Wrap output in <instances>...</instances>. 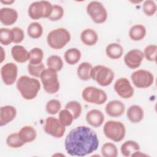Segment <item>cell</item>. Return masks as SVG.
<instances>
[{
  "instance_id": "1",
  "label": "cell",
  "mask_w": 157,
  "mask_h": 157,
  "mask_svg": "<svg viewBox=\"0 0 157 157\" xmlns=\"http://www.w3.org/2000/svg\"><path fill=\"white\" fill-rule=\"evenodd\" d=\"M99 144L97 134L86 126L70 131L64 140L65 149L71 156H84L96 151Z\"/></svg>"
},
{
  "instance_id": "2",
  "label": "cell",
  "mask_w": 157,
  "mask_h": 157,
  "mask_svg": "<svg viewBox=\"0 0 157 157\" xmlns=\"http://www.w3.org/2000/svg\"><path fill=\"white\" fill-rule=\"evenodd\" d=\"M16 86L21 96L26 100L34 99L40 89V82L28 75L21 76L17 80Z\"/></svg>"
},
{
  "instance_id": "3",
  "label": "cell",
  "mask_w": 157,
  "mask_h": 157,
  "mask_svg": "<svg viewBox=\"0 0 157 157\" xmlns=\"http://www.w3.org/2000/svg\"><path fill=\"white\" fill-rule=\"evenodd\" d=\"M71 34L64 28H58L52 30L47 36L48 45L55 50L64 48L71 40Z\"/></svg>"
},
{
  "instance_id": "4",
  "label": "cell",
  "mask_w": 157,
  "mask_h": 157,
  "mask_svg": "<svg viewBox=\"0 0 157 157\" xmlns=\"http://www.w3.org/2000/svg\"><path fill=\"white\" fill-rule=\"evenodd\" d=\"M40 81L44 90L48 94L56 93L60 88L57 71L52 68H45L40 74Z\"/></svg>"
},
{
  "instance_id": "5",
  "label": "cell",
  "mask_w": 157,
  "mask_h": 157,
  "mask_svg": "<svg viewBox=\"0 0 157 157\" xmlns=\"http://www.w3.org/2000/svg\"><path fill=\"white\" fill-rule=\"evenodd\" d=\"M103 132L108 139L113 142H119L125 137L126 127L120 121L109 120L104 124Z\"/></svg>"
},
{
  "instance_id": "6",
  "label": "cell",
  "mask_w": 157,
  "mask_h": 157,
  "mask_svg": "<svg viewBox=\"0 0 157 157\" xmlns=\"http://www.w3.org/2000/svg\"><path fill=\"white\" fill-rule=\"evenodd\" d=\"M90 77L91 79L95 80L99 85L107 86L113 82L115 74L110 68L107 66L96 65L92 67Z\"/></svg>"
},
{
  "instance_id": "7",
  "label": "cell",
  "mask_w": 157,
  "mask_h": 157,
  "mask_svg": "<svg viewBox=\"0 0 157 157\" xmlns=\"http://www.w3.org/2000/svg\"><path fill=\"white\" fill-rule=\"evenodd\" d=\"M53 10V5L47 1H40L32 2L28 10L29 17L33 20H39L41 18H48Z\"/></svg>"
},
{
  "instance_id": "8",
  "label": "cell",
  "mask_w": 157,
  "mask_h": 157,
  "mask_svg": "<svg viewBox=\"0 0 157 157\" xmlns=\"http://www.w3.org/2000/svg\"><path fill=\"white\" fill-rule=\"evenodd\" d=\"M82 98L88 103L97 105L103 104L107 99V94L104 90L93 86L85 87L82 91Z\"/></svg>"
},
{
  "instance_id": "9",
  "label": "cell",
  "mask_w": 157,
  "mask_h": 157,
  "mask_svg": "<svg viewBox=\"0 0 157 157\" xmlns=\"http://www.w3.org/2000/svg\"><path fill=\"white\" fill-rule=\"evenodd\" d=\"M86 10L87 14L95 23H103L107 18V10L103 4L99 1L90 2L86 6Z\"/></svg>"
},
{
  "instance_id": "10",
  "label": "cell",
  "mask_w": 157,
  "mask_h": 157,
  "mask_svg": "<svg viewBox=\"0 0 157 157\" xmlns=\"http://www.w3.org/2000/svg\"><path fill=\"white\" fill-rule=\"evenodd\" d=\"M131 78L133 85L138 88H147L154 82L153 74L145 69H139L131 74Z\"/></svg>"
},
{
  "instance_id": "11",
  "label": "cell",
  "mask_w": 157,
  "mask_h": 157,
  "mask_svg": "<svg viewBox=\"0 0 157 157\" xmlns=\"http://www.w3.org/2000/svg\"><path fill=\"white\" fill-rule=\"evenodd\" d=\"M44 130L46 134L55 138H61L64 134L66 127L60 123L59 119L48 117L45 119Z\"/></svg>"
},
{
  "instance_id": "12",
  "label": "cell",
  "mask_w": 157,
  "mask_h": 157,
  "mask_svg": "<svg viewBox=\"0 0 157 157\" xmlns=\"http://www.w3.org/2000/svg\"><path fill=\"white\" fill-rule=\"evenodd\" d=\"M113 88L117 94L124 99H130L134 95V88L129 80L126 77L118 78L114 83Z\"/></svg>"
},
{
  "instance_id": "13",
  "label": "cell",
  "mask_w": 157,
  "mask_h": 157,
  "mask_svg": "<svg viewBox=\"0 0 157 157\" xmlns=\"http://www.w3.org/2000/svg\"><path fill=\"white\" fill-rule=\"evenodd\" d=\"M1 75L4 83L10 86L13 85L17 78L18 67L13 63H7L1 69Z\"/></svg>"
},
{
  "instance_id": "14",
  "label": "cell",
  "mask_w": 157,
  "mask_h": 157,
  "mask_svg": "<svg viewBox=\"0 0 157 157\" xmlns=\"http://www.w3.org/2000/svg\"><path fill=\"white\" fill-rule=\"evenodd\" d=\"M144 58L142 51L139 49H132L124 56V62L126 66L130 69L139 67Z\"/></svg>"
},
{
  "instance_id": "15",
  "label": "cell",
  "mask_w": 157,
  "mask_h": 157,
  "mask_svg": "<svg viewBox=\"0 0 157 157\" xmlns=\"http://www.w3.org/2000/svg\"><path fill=\"white\" fill-rule=\"evenodd\" d=\"M124 104L119 100H112L109 101L105 107L106 113L111 117H119L125 111Z\"/></svg>"
},
{
  "instance_id": "16",
  "label": "cell",
  "mask_w": 157,
  "mask_h": 157,
  "mask_svg": "<svg viewBox=\"0 0 157 157\" xmlns=\"http://www.w3.org/2000/svg\"><path fill=\"white\" fill-rule=\"evenodd\" d=\"M17 11L10 7H2L0 9V21L5 26L14 24L18 19Z\"/></svg>"
},
{
  "instance_id": "17",
  "label": "cell",
  "mask_w": 157,
  "mask_h": 157,
  "mask_svg": "<svg viewBox=\"0 0 157 157\" xmlns=\"http://www.w3.org/2000/svg\"><path fill=\"white\" fill-rule=\"evenodd\" d=\"M86 121L93 128L100 127L104 121V113L98 109H91L86 114Z\"/></svg>"
},
{
  "instance_id": "18",
  "label": "cell",
  "mask_w": 157,
  "mask_h": 157,
  "mask_svg": "<svg viewBox=\"0 0 157 157\" xmlns=\"http://www.w3.org/2000/svg\"><path fill=\"white\" fill-rule=\"evenodd\" d=\"M17 110L15 107L10 105H4L0 108V126H3L15 118Z\"/></svg>"
},
{
  "instance_id": "19",
  "label": "cell",
  "mask_w": 157,
  "mask_h": 157,
  "mask_svg": "<svg viewBox=\"0 0 157 157\" xmlns=\"http://www.w3.org/2000/svg\"><path fill=\"white\" fill-rule=\"evenodd\" d=\"M11 55L13 59L18 63H23L29 61L30 54L23 46L15 45L12 47Z\"/></svg>"
},
{
  "instance_id": "20",
  "label": "cell",
  "mask_w": 157,
  "mask_h": 157,
  "mask_svg": "<svg viewBox=\"0 0 157 157\" xmlns=\"http://www.w3.org/2000/svg\"><path fill=\"white\" fill-rule=\"evenodd\" d=\"M126 117L129 121L132 123H140L144 117V111L139 105L129 106L126 111Z\"/></svg>"
},
{
  "instance_id": "21",
  "label": "cell",
  "mask_w": 157,
  "mask_h": 157,
  "mask_svg": "<svg viewBox=\"0 0 157 157\" xmlns=\"http://www.w3.org/2000/svg\"><path fill=\"white\" fill-rule=\"evenodd\" d=\"M80 40L85 45L92 46L98 42V35L94 29L86 28L82 31L80 34Z\"/></svg>"
},
{
  "instance_id": "22",
  "label": "cell",
  "mask_w": 157,
  "mask_h": 157,
  "mask_svg": "<svg viewBox=\"0 0 157 157\" xmlns=\"http://www.w3.org/2000/svg\"><path fill=\"white\" fill-rule=\"evenodd\" d=\"M18 132L21 140L25 144L33 142L36 139L37 136L36 129L29 125L23 126Z\"/></svg>"
},
{
  "instance_id": "23",
  "label": "cell",
  "mask_w": 157,
  "mask_h": 157,
  "mask_svg": "<svg viewBox=\"0 0 157 157\" xmlns=\"http://www.w3.org/2000/svg\"><path fill=\"white\" fill-rule=\"evenodd\" d=\"M124 53L123 47L118 43L113 42L108 44L105 48V54L112 59L120 58Z\"/></svg>"
},
{
  "instance_id": "24",
  "label": "cell",
  "mask_w": 157,
  "mask_h": 157,
  "mask_svg": "<svg viewBox=\"0 0 157 157\" xmlns=\"http://www.w3.org/2000/svg\"><path fill=\"white\" fill-rule=\"evenodd\" d=\"M147 30L142 24H136L131 27L129 31V37L134 41H140L146 36Z\"/></svg>"
},
{
  "instance_id": "25",
  "label": "cell",
  "mask_w": 157,
  "mask_h": 157,
  "mask_svg": "<svg viewBox=\"0 0 157 157\" xmlns=\"http://www.w3.org/2000/svg\"><path fill=\"white\" fill-rule=\"evenodd\" d=\"M138 150H140L139 144L136 141L132 140L125 141L120 147L121 155L126 157L131 156L132 153Z\"/></svg>"
},
{
  "instance_id": "26",
  "label": "cell",
  "mask_w": 157,
  "mask_h": 157,
  "mask_svg": "<svg viewBox=\"0 0 157 157\" xmlns=\"http://www.w3.org/2000/svg\"><path fill=\"white\" fill-rule=\"evenodd\" d=\"M81 56L82 53L79 49L77 48H71L65 52L64 58L68 64L74 65L80 61Z\"/></svg>"
},
{
  "instance_id": "27",
  "label": "cell",
  "mask_w": 157,
  "mask_h": 157,
  "mask_svg": "<svg viewBox=\"0 0 157 157\" xmlns=\"http://www.w3.org/2000/svg\"><path fill=\"white\" fill-rule=\"evenodd\" d=\"M92 67L93 66L90 63L85 61L80 63L77 69L78 77L83 81H87L91 79L90 72Z\"/></svg>"
},
{
  "instance_id": "28",
  "label": "cell",
  "mask_w": 157,
  "mask_h": 157,
  "mask_svg": "<svg viewBox=\"0 0 157 157\" xmlns=\"http://www.w3.org/2000/svg\"><path fill=\"white\" fill-rule=\"evenodd\" d=\"M28 36L32 39H38L43 34V27L42 25L37 21L31 22L27 28Z\"/></svg>"
},
{
  "instance_id": "29",
  "label": "cell",
  "mask_w": 157,
  "mask_h": 157,
  "mask_svg": "<svg viewBox=\"0 0 157 157\" xmlns=\"http://www.w3.org/2000/svg\"><path fill=\"white\" fill-rule=\"evenodd\" d=\"M101 152L104 157H116L118 156V151L117 146L112 142H106L101 147Z\"/></svg>"
},
{
  "instance_id": "30",
  "label": "cell",
  "mask_w": 157,
  "mask_h": 157,
  "mask_svg": "<svg viewBox=\"0 0 157 157\" xmlns=\"http://www.w3.org/2000/svg\"><path fill=\"white\" fill-rule=\"evenodd\" d=\"M29 63L31 64H39L42 63L44 58V52L40 48L35 47L29 51Z\"/></svg>"
},
{
  "instance_id": "31",
  "label": "cell",
  "mask_w": 157,
  "mask_h": 157,
  "mask_svg": "<svg viewBox=\"0 0 157 157\" xmlns=\"http://www.w3.org/2000/svg\"><path fill=\"white\" fill-rule=\"evenodd\" d=\"M47 66L56 71H59L63 69V61L62 58L56 55H52L48 57L47 59Z\"/></svg>"
},
{
  "instance_id": "32",
  "label": "cell",
  "mask_w": 157,
  "mask_h": 157,
  "mask_svg": "<svg viewBox=\"0 0 157 157\" xmlns=\"http://www.w3.org/2000/svg\"><path fill=\"white\" fill-rule=\"evenodd\" d=\"M65 109L70 112L74 120L77 119L82 113V105L77 101H71L67 102L65 105Z\"/></svg>"
},
{
  "instance_id": "33",
  "label": "cell",
  "mask_w": 157,
  "mask_h": 157,
  "mask_svg": "<svg viewBox=\"0 0 157 157\" xmlns=\"http://www.w3.org/2000/svg\"><path fill=\"white\" fill-rule=\"evenodd\" d=\"M7 145L13 148H18L21 147L25 143L21 140L18 132H13L10 134L6 139Z\"/></svg>"
},
{
  "instance_id": "34",
  "label": "cell",
  "mask_w": 157,
  "mask_h": 157,
  "mask_svg": "<svg viewBox=\"0 0 157 157\" xmlns=\"http://www.w3.org/2000/svg\"><path fill=\"white\" fill-rule=\"evenodd\" d=\"M58 118L60 123L65 127L71 125L73 120H74L72 115L66 109L59 112Z\"/></svg>"
},
{
  "instance_id": "35",
  "label": "cell",
  "mask_w": 157,
  "mask_h": 157,
  "mask_svg": "<svg viewBox=\"0 0 157 157\" xmlns=\"http://www.w3.org/2000/svg\"><path fill=\"white\" fill-rule=\"evenodd\" d=\"M0 42L2 45H9L13 42L11 29L6 28H1L0 29Z\"/></svg>"
},
{
  "instance_id": "36",
  "label": "cell",
  "mask_w": 157,
  "mask_h": 157,
  "mask_svg": "<svg viewBox=\"0 0 157 157\" xmlns=\"http://www.w3.org/2000/svg\"><path fill=\"white\" fill-rule=\"evenodd\" d=\"M61 103L58 99H51L48 101L45 105L46 112L50 115H55L60 111Z\"/></svg>"
},
{
  "instance_id": "37",
  "label": "cell",
  "mask_w": 157,
  "mask_h": 157,
  "mask_svg": "<svg viewBox=\"0 0 157 157\" xmlns=\"http://www.w3.org/2000/svg\"><path fill=\"white\" fill-rule=\"evenodd\" d=\"M157 10L156 2L153 0H147L143 2L142 10L144 13L148 17L153 16Z\"/></svg>"
},
{
  "instance_id": "38",
  "label": "cell",
  "mask_w": 157,
  "mask_h": 157,
  "mask_svg": "<svg viewBox=\"0 0 157 157\" xmlns=\"http://www.w3.org/2000/svg\"><path fill=\"white\" fill-rule=\"evenodd\" d=\"M157 46L155 44H150L145 47L144 50V58L151 62L156 61Z\"/></svg>"
},
{
  "instance_id": "39",
  "label": "cell",
  "mask_w": 157,
  "mask_h": 157,
  "mask_svg": "<svg viewBox=\"0 0 157 157\" xmlns=\"http://www.w3.org/2000/svg\"><path fill=\"white\" fill-rule=\"evenodd\" d=\"M64 13V10L62 6L58 4L53 5L52 12L48 19L52 21H58L63 18Z\"/></svg>"
},
{
  "instance_id": "40",
  "label": "cell",
  "mask_w": 157,
  "mask_h": 157,
  "mask_svg": "<svg viewBox=\"0 0 157 157\" xmlns=\"http://www.w3.org/2000/svg\"><path fill=\"white\" fill-rule=\"evenodd\" d=\"M45 69V66L43 63L36 65L29 63L27 66V70L28 73L31 75L37 78L40 77L41 73Z\"/></svg>"
},
{
  "instance_id": "41",
  "label": "cell",
  "mask_w": 157,
  "mask_h": 157,
  "mask_svg": "<svg viewBox=\"0 0 157 157\" xmlns=\"http://www.w3.org/2000/svg\"><path fill=\"white\" fill-rule=\"evenodd\" d=\"M11 30L13 36V42L15 44L21 43L25 38L23 30L18 26L13 27L12 29H11Z\"/></svg>"
},
{
  "instance_id": "42",
  "label": "cell",
  "mask_w": 157,
  "mask_h": 157,
  "mask_svg": "<svg viewBox=\"0 0 157 157\" xmlns=\"http://www.w3.org/2000/svg\"><path fill=\"white\" fill-rule=\"evenodd\" d=\"M148 156L147 154H145L144 153H142L141 151H140L139 150L135 151L134 153H132V155H131V156Z\"/></svg>"
},
{
  "instance_id": "43",
  "label": "cell",
  "mask_w": 157,
  "mask_h": 157,
  "mask_svg": "<svg viewBox=\"0 0 157 157\" xmlns=\"http://www.w3.org/2000/svg\"><path fill=\"white\" fill-rule=\"evenodd\" d=\"M0 1L1 3L6 5H10L15 2L14 0H1Z\"/></svg>"
},
{
  "instance_id": "44",
  "label": "cell",
  "mask_w": 157,
  "mask_h": 157,
  "mask_svg": "<svg viewBox=\"0 0 157 157\" xmlns=\"http://www.w3.org/2000/svg\"><path fill=\"white\" fill-rule=\"evenodd\" d=\"M1 63L3 62V61L5 59V56H6V55H5V52L4 50V48H2V47H1Z\"/></svg>"
}]
</instances>
